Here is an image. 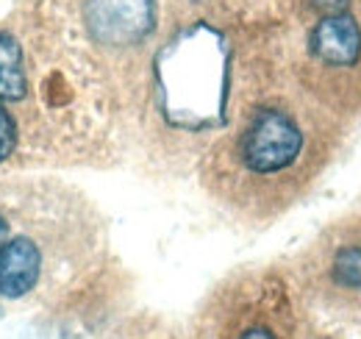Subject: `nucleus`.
<instances>
[{"mask_svg": "<svg viewBox=\"0 0 361 339\" xmlns=\"http://www.w3.org/2000/svg\"><path fill=\"white\" fill-rule=\"evenodd\" d=\"M345 136V123L283 78V89L256 97L233 133L212 150L206 178L228 206L272 217L312 192Z\"/></svg>", "mask_w": 361, "mask_h": 339, "instance_id": "obj_1", "label": "nucleus"}, {"mask_svg": "<svg viewBox=\"0 0 361 339\" xmlns=\"http://www.w3.org/2000/svg\"><path fill=\"white\" fill-rule=\"evenodd\" d=\"M245 31L247 25L226 6L200 0L170 28L156 73L164 117L176 128L203 131L226 123L231 67Z\"/></svg>", "mask_w": 361, "mask_h": 339, "instance_id": "obj_2", "label": "nucleus"}, {"mask_svg": "<svg viewBox=\"0 0 361 339\" xmlns=\"http://www.w3.org/2000/svg\"><path fill=\"white\" fill-rule=\"evenodd\" d=\"M289 81L350 128L361 117V0H278Z\"/></svg>", "mask_w": 361, "mask_h": 339, "instance_id": "obj_3", "label": "nucleus"}, {"mask_svg": "<svg viewBox=\"0 0 361 339\" xmlns=\"http://www.w3.org/2000/svg\"><path fill=\"white\" fill-rule=\"evenodd\" d=\"M217 339H295L298 317L289 284L275 273L231 281L212 306Z\"/></svg>", "mask_w": 361, "mask_h": 339, "instance_id": "obj_4", "label": "nucleus"}, {"mask_svg": "<svg viewBox=\"0 0 361 339\" xmlns=\"http://www.w3.org/2000/svg\"><path fill=\"white\" fill-rule=\"evenodd\" d=\"M303 287L322 303L361 311V217L328 225L303 256Z\"/></svg>", "mask_w": 361, "mask_h": 339, "instance_id": "obj_5", "label": "nucleus"}, {"mask_svg": "<svg viewBox=\"0 0 361 339\" xmlns=\"http://www.w3.org/2000/svg\"><path fill=\"white\" fill-rule=\"evenodd\" d=\"M159 0H81V23L92 42L109 53H131L159 28Z\"/></svg>", "mask_w": 361, "mask_h": 339, "instance_id": "obj_6", "label": "nucleus"}, {"mask_svg": "<svg viewBox=\"0 0 361 339\" xmlns=\"http://www.w3.org/2000/svg\"><path fill=\"white\" fill-rule=\"evenodd\" d=\"M42 275V251L34 239H6L0 248V297L17 300L37 290Z\"/></svg>", "mask_w": 361, "mask_h": 339, "instance_id": "obj_7", "label": "nucleus"}, {"mask_svg": "<svg viewBox=\"0 0 361 339\" xmlns=\"http://www.w3.org/2000/svg\"><path fill=\"white\" fill-rule=\"evenodd\" d=\"M28 76L23 67V50L8 34L0 31V100H23Z\"/></svg>", "mask_w": 361, "mask_h": 339, "instance_id": "obj_8", "label": "nucleus"}, {"mask_svg": "<svg viewBox=\"0 0 361 339\" xmlns=\"http://www.w3.org/2000/svg\"><path fill=\"white\" fill-rule=\"evenodd\" d=\"M14 145H17V126L11 114L0 106V162H6L14 153Z\"/></svg>", "mask_w": 361, "mask_h": 339, "instance_id": "obj_9", "label": "nucleus"}, {"mask_svg": "<svg viewBox=\"0 0 361 339\" xmlns=\"http://www.w3.org/2000/svg\"><path fill=\"white\" fill-rule=\"evenodd\" d=\"M6 239H8V222H6V217L0 214V248H3Z\"/></svg>", "mask_w": 361, "mask_h": 339, "instance_id": "obj_10", "label": "nucleus"}]
</instances>
